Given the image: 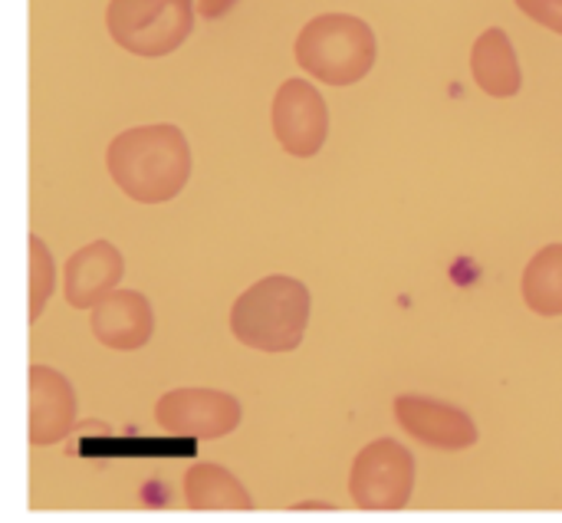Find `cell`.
<instances>
[{
    "instance_id": "obj_1",
    "label": "cell",
    "mask_w": 562,
    "mask_h": 523,
    "mask_svg": "<svg viewBox=\"0 0 562 523\" xmlns=\"http://www.w3.org/2000/svg\"><path fill=\"white\" fill-rule=\"evenodd\" d=\"M105 168L132 201L165 204L178 198L191 178V145L178 125H135L112 138Z\"/></svg>"
},
{
    "instance_id": "obj_2",
    "label": "cell",
    "mask_w": 562,
    "mask_h": 523,
    "mask_svg": "<svg viewBox=\"0 0 562 523\" xmlns=\"http://www.w3.org/2000/svg\"><path fill=\"white\" fill-rule=\"evenodd\" d=\"M313 297L303 280L273 274L247 287L231 307V333L257 353H293L310 326Z\"/></svg>"
},
{
    "instance_id": "obj_3",
    "label": "cell",
    "mask_w": 562,
    "mask_h": 523,
    "mask_svg": "<svg viewBox=\"0 0 562 523\" xmlns=\"http://www.w3.org/2000/svg\"><path fill=\"white\" fill-rule=\"evenodd\" d=\"M379 43L372 26L352 13H319L296 36V63L303 73L329 86H352L375 66Z\"/></svg>"
},
{
    "instance_id": "obj_4",
    "label": "cell",
    "mask_w": 562,
    "mask_h": 523,
    "mask_svg": "<svg viewBox=\"0 0 562 523\" xmlns=\"http://www.w3.org/2000/svg\"><path fill=\"white\" fill-rule=\"evenodd\" d=\"M194 0H109V36L132 56H168L194 30Z\"/></svg>"
},
{
    "instance_id": "obj_5",
    "label": "cell",
    "mask_w": 562,
    "mask_h": 523,
    "mask_svg": "<svg viewBox=\"0 0 562 523\" xmlns=\"http://www.w3.org/2000/svg\"><path fill=\"white\" fill-rule=\"evenodd\" d=\"M415 494V455L395 438L369 442L349 468V498L362 511H402Z\"/></svg>"
},
{
    "instance_id": "obj_6",
    "label": "cell",
    "mask_w": 562,
    "mask_h": 523,
    "mask_svg": "<svg viewBox=\"0 0 562 523\" xmlns=\"http://www.w3.org/2000/svg\"><path fill=\"white\" fill-rule=\"evenodd\" d=\"M155 422L175 438L217 442L237 432L244 422V405L224 389H171L155 402Z\"/></svg>"
},
{
    "instance_id": "obj_7",
    "label": "cell",
    "mask_w": 562,
    "mask_h": 523,
    "mask_svg": "<svg viewBox=\"0 0 562 523\" xmlns=\"http://www.w3.org/2000/svg\"><path fill=\"white\" fill-rule=\"evenodd\" d=\"M273 135L293 158H313L329 135V109L323 92L306 79H286L273 96Z\"/></svg>"
},
{
    "instance_id": "obj_8",
    "label": "cell",
    "mask_w": 562,
    "mask_h": 523,
    "mask_svg": "<svg viewBox=\"0 0 562 523\" xmlns=\"http://www.w3.org/2000/svg\"><path fill=\"white\" fill-rule=\"evenodd\" d=\"M395 422L418 445L435 448V452H464V448L477 445V438H481L474 419L464 409H458L445 399H431V396H398Z\"/></svg>"
},
{
    "instance_id": "obj_9",
    "label": "cell",
    "mask_w": 562,
    "mask_h": 523,
    "mask_svg": "<svg viewBox=\"0 0 562 523\" xmlns=\"http://www.w3.org/2000/svg\"><path fill=\"white\" fill-rule=\"evenodd\" d=\"M30 445L46 448L76 429L79 399L72 382L53 366H30Z\"/></svg>"
},
{
    "instance_id": "obj_10",
    "label": "cell",
    "mask_w": 562,
    "mask_h": 523,
    "mask_svg": "<svg viewBox=\"0 0 562 523\" xmlns=\"http://www.w3.org/2000/svg\"><path fill=\"white\" fill-rule=\"evenodd\" d=\"M125 277V257L109 241H92L79 247L63 270V293L72 310H92L112 290H119Z\"/></svg>"
},
{
    "instance_id": "obj_11",
    "label": "cell",
    "mask_w": 562,
    "mask_h": 523,
    "mask_svg": "<svg viewBox=\"0 0 562 523\" xmlns=\"http://www.w3.org/2000/svg\"><path fill=\"white\" fill-rule=\"evenodd\" d=\"M89 330L102 346L119 349V353H132L151 340L155 310H151L148 297L138 290H112L105 300H99L92 307Z\"/></svg>"
},
{
    "instance_id": "obj_12",
    "label": "cell",
    "mask_w": 562,
    "mask_h": 523,
    "mask_svg": "<svg viewBox=\"0 0 562 523\" xmlns=\"http://www.w3.org/2000/svg\"><path fill=\"white\" fill-rule=\"evenodd\" d=\"M471 73H474V82L494 99H510L520 92L524 86L520 59H517L510 36L501 26H491L477 36L471 49Z\"/></svg>"
},
{
    "instance_id": "obj_13",
    "label": "cell",
    "mask_w": 562,
    "mask_h": 523,
    "mask_svg": "<svg viewBox=\"0 0 562 523\" xmlns=\"http://www.w3.org/2000/svg\"><path fill=\"white\" fill-rule=\"evenodd\" d=\"M184 504L191 511H250L254 498L224 465L198 461L184 471Z\"/></svg>"
},
{
    "instance_id": "obj_14",
    "label": "cell",
    "mask_w": 562,
    "mask_h": 523,
    "mask_svg": "<svg viewBox=\"0 0 562 523\" xmlns=\"http://www.w3.org/2000/svg\"><path fill=\"white\" fill-rule=\"evenodd\" d=\"M520 293L537 316H562V244H550L530 257Z\"/></svg>"
},
{
    "instance_id": "obj_15",
    "label": "cell",
    "mask_w": 562,
    "mask_h": 523,
    "mask_svg": "<svg viewBox=\"0 0 562 523\" xmlns=\"http://www.w3.org/2000/svg\"><path fill=\"white\" fill-rule=\"evenodd\" d=\"M26 247H30V320H40V313L46 310L56 290V260L46 241L36 234H30Z\"/></svg>"
},
{
    "instance_id": "obj_16",
    "label": "cell",
    "mask_w": 562,
    "mask_h": 523,
    "mask_svg": "<svg viewBox=\"0 0 562 523\" xmlns=\"http://www.w3.org/2000/svg\"><path fill=\"white\" fill-rule=\"evenodd\" d=\"M517 7L540 26L562 36V0H517Z\"/></svg>"
},
{
    "instance_id": "obj_17",
    "label": "cell",
    "mask_w": 562,
    "mask_h": 523,
    "mask_svg": "<svg viewBox=\"0 0 562 523\" xmlns=\"http://www.w3.org/2000/svg\"><path fill=\"white\" fill-rule=\"evenodd\" d=\"M237 3H240V0H198V13L207 16V20H221V16H227Z\"/></svg>"
}]
</instances>
